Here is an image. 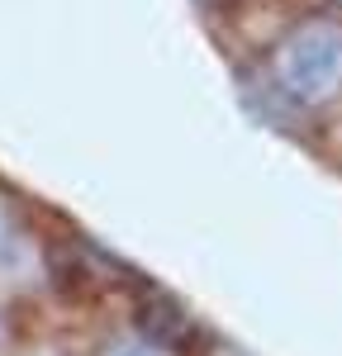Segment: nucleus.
<instances>
[{"mask_svg": "<svg viewBox=\"0 0 342 356\" xmlns=\"http://www.w3.org/2000/svg\"><path fill=\"white\" fill-rule=\"evenodd\" d=\"M256 86L266 105L304 129L342 110V15L300 10L256 53Z\"/></svg>", "mask_w": 342, "mask_h": 356, "instance_id": "obj_1", "label": "nucleus"}, {"mask_svg": "<svg viewBox=\"0 0 342 356\" xmlns=\"http://www.w3.org/2000/svg\"><path fill=\"white\" fill-rule=\"evenodd\" d=\"M86 356H186V352L147 323H110L90 337Z\"/></svg>", "mask_w": 342, "mask_h": 356, "instance_id": "obj_3", "label": "nucleus"}, {"mask_svg": "<svg viewBox=\"0 0 342 356\" xmlns=\"http://www.w3.org/2000/svg\"><path fill=\"white\" fill-rule=\"evenodd\" d=\"M53 280L48 266V243L28 204L10 186H0V304L38 300Z\"/></svg>", "mask_w": 342, "mask_h": 356, "instance_id": "obj_2", "label": "nucleus"}, {"mask_svg": "<svg viewBox=\"0 0 342 356\" xmlns=\"http://www.w3.org/2000/svg\"><path fill=\"white\" fill-rule=\"evenodd\" d=\"M314 138H318V152L328 157V166L342 171V110L333 114V119H323V124L314 129Z\"/></svg>", "mask_w": 342, "mask_h": 356, "instance_id": "obj_4", "label": "nucleus"}, {"mask_svg": "<svg viewBox=\"0 0 342 356\" xmlns=\"http://www.w3.org/2000/svg\"><path fill=\"white\" fill-rule=\"evenodd\" d=\"M309 10H333V15H342V0H304Z\"/></svg>", "mask_w": 342, "mask_h": 356, "instance_id": "obj_5", "label": "nucleus"}]
</instances>
